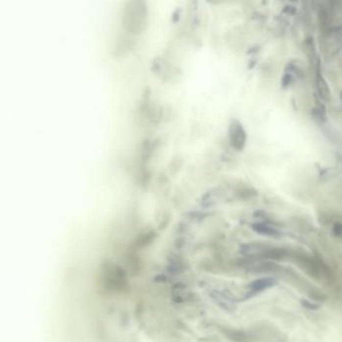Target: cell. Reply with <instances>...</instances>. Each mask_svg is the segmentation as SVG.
<instances>
[{
  "label": "cell",
  "mask_w": 342,
  "mask_h": 342,
  "mask_svg": "<svg viewBox=\"0 0 342 342\" xmlns=\"http://www.w3.org/2000/svg\"><path fill=\"white\" fill-rule=\"evenodd\" d=\"M229 136H230V141L232 146L237 148V149H242L245 146L246 143V134L243 129V126L239 122L234 121L229 130Z\"/></svg>",
  "instance_id": "cell-1"
},
{
  "label": "cell",
  "mask_w": 342,
  "mask_h": 342,
  "mask_svg": "<svg viewBox=\"0 0 342 342\" xmlns=\"http://www.w3.org/2000/svg\"><path fill=\"white\" fill-rule=\"evenodd\" d=\"M271 247H267L263 244H256V243H251V244H245L241 247L240 252L243 255L248 256V257H264L266 258V255L269 252Z\"/></svg>",
  "instance_id": "cell-2"
},
{
  "label": "cell",
  "mask_w": 342,
  "mask_h": 342,
  "mask_svg": "<svg viewBox=\"0 0 342 342\" xmlns=\"http://www.w3.org/2000/svg\"><path fill=\"white\" fill-rule=\"evenodd\" d=\"M211 297H212L213 300L215 301L221 308H223L227 311L234 309V304H233L232 300L224 293L219 292V291H212Z\"/></svg>",
  "instance_id": "cell-3"
},
{
  "label": "cell",
  "mask_w": 342,
  "mask_h": 342,
  "mask_svg": "<svg viewBox=\"0 0 342 342\" xmlns=\"http://www.w3.org/2000/svg\"><path fill=\"white\" fill-rule=\"evenodd\" d=\"M276 281L273 278H262V279L255 280L254 282L249 284V289L251 293H259L264 291L272 286H274Z\"/></svg>",
  "instance_id": "cell-4"
},
{
  "label": "cell",
  "mask_w": 342,
  "mask_h": 342,
  "mask_svg": "<svg viewBox=\"0 0 342 342\" xmlns=\"http://www.w3.org/2000/svg\"><path fill=\"white\" fill-rule=\"evenodd\" d=\"M253 230L257 232L260 235H264V236H269V237H274L277 238L280 235V232L276 230L275 228L268 226L266 224H261V223H257L254 224L252 226Z\"/></svg>",
  "instance_id": "cell-5"
},
{
  "label": "cell",
  "mask_w": 342,
  "mask_h": 342,
  "mask_svg": "<svg viewBox=\"0 0 342 342\" xmlns=\"http://www.w3.org/2000/svg\"><path fill=\"white\" fill-rule=\"evenodd\" d=\"M302 304H303L305 307H307V308H311V309H316V308L318 307V305L311 304V303H309V302H308V301H306V300H303V301H302Z\"/></svg>",
  "instance_id": "cell-6"
}]
</instances>
